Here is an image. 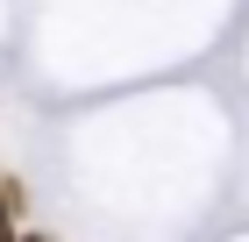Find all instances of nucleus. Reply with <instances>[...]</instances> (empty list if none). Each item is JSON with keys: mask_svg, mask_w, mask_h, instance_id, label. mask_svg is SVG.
Returning a JSON list of instances; mask_svg holds the SVG:
<instances>
[{"mask_svg": "<svg viewBox=\"0 0 249 242\" xmlns=\"http://www.w3.org/2000/svg\"><path fill=\"white\" fill-rule=\"evenodd\" d=\"M0 242H21V228H15V206H7V186H0Z\"/></svg>", "mask_w": 249, "mask_h": 242, "instance_id": "obj_1", "label": "nucleus"}, {"mask_svg": "<svg viewBox=\"0 0 249 242\" xmlns=\"http://www.w3.org/2000/svg\"><path fill=\"white\" fill-rule=\"evenodd\" d=\"M21 242H50V235H21Z\"/></svg>", "mask_w": 249, "mask_h": 242, "instance_id": "obj_2", "label": "nucleus"}]
</instances>
